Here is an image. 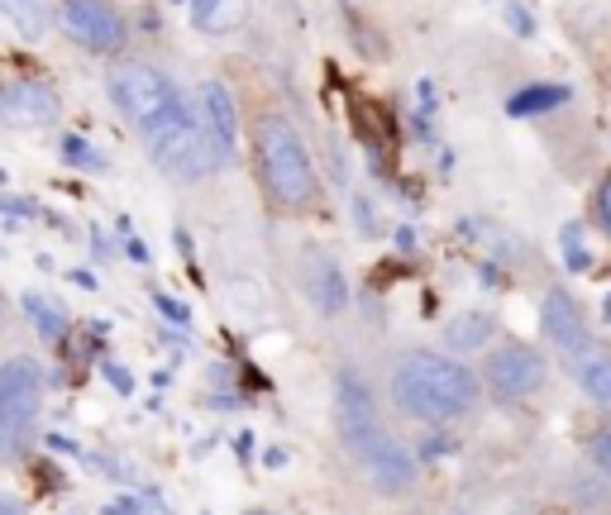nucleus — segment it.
Returning a JSON list of instances; mask_svg holds the SVG:
<instances>
[{
  "label": "nucleus",
  "instance_id": "f3484780",
  "mask_svg": "<svg viewBox=\"0 0 611 515\" xmlns=\"http://www.w3.org/2000/svg\"><path fill=\"white\" fill-rule=\"evenodd\" d=\"M574 373H578V387L588 391L597 406H611V353L588 349V353H583V359L574 363Z\"/></svg>",
  "mask_w": 611,
  "mask_h": 515
},
{
  "label": "nucleus",
  "instance_id": "412c9836",
  "mask_svg": "<svg viewBox=\"0 0 611 515\" xmlns=\"http://www.w3.org/2000/svg\"><path fill=\"white\" fill-rule=\"evenodd\" d=\"M564 258H568V268H588V254H583V230H578V224H568V230H564Z\"/></svg>",
  "mask_w": 611,
  "mask_h": 515
},
{
  "label": "nucleus",
  "instance_id": "2eb2a0df",
  "mask_svg": "<svg viewBox=\"0 0 611 515\" xmlns=\"http://www.w3.org/2000/svg\"><path fill=\"white\" fill-rule=\"evenodd\" d=\"M492 329H497V320L483 311H463V315H454V320L445 325V343L454 353H473V349H483V343L492 339Z\"/></svg>",
  "mask_w": 611,
  "mask_h": 515
},
{
  "label": "nucleus",
  "instance_id": "c85d7f7f",
  "mask_svg": "<svg viewBox=\"0 0 611 515\" xmlns=\"http://www.w3.org/2000/svg\"><path fill=\"white\" fill-rule=\"evenodd\" d=\"M249 515H272V511H249Z\"/></svg>",
  "mask_w": 611,
  "mask_h": 515
},
{
  "label": "nucleus",
  "instance_id": "ddd939ff",
  "mask_svg": "<svg viewBox=\"0 0 611 515\" xmlns=\"http://www.w3.org/2000/svg\"><path fill=\"white\" fill-rule=\"evenodd\" d=\"M306 282H310V301H316V311H325V315H340V311H344L349 286H344L340 262H334L330 254H310V262H306Z\"/></svg>",
  "mask_w": 611,
  "mask_h": 515
},
{
  "label": "nucleus",
  "instance_id": "6ab92c4d",
  "mask_svg": "<svg viewBox=\"0 0 611 515\" xmlns=\"http://www.w3.org/2000/svg\"><path fill=\"white\" fill-rule=\"evenodd\" d=\"M24 311L34 315V325H38V335H44V339H58V335H62V311L48 306V301L38 296V292L24 296Z\"/></svg>",
  "mask_w": 611,
  "mask_h": 515
},
{
  "label": "nucleus",
  "instance_id": "a211bd4d",
  "mask_svg": "<svg viewBox=\"0 0 611 515\" xmlns=\"http://www.w3.org/2000/svg\"><path fill=\"white\" fill-rule=\"evenodd\" d=\"M568 96H574V91L559 86V82H536V86L516 91V96L506 101V115H544V110H559Z\"/></svg>",
  "mask_w": 611,
  "mask_h": 515
},
{
  "label": "nucleus",
  "instance_id": "6e6552de",
  "mask_svg": "<svg viewBox=\"0 0 611 515\" xmlns=\"http://www.w3.org/2000/svg\"><path fill=\"white\" fill-rule=\"evenodd\" d=\"M544 377H550V367L536 349H526V343H506L487 359V387L506 396V401H521V396H536L544 387Z\"/></svg>",
  "mask_w": 611,
  "mask_h": 515
},
{
  "label": "nucleus",
  "instance_id": "bb28decb",
  "mask_svg": "<svg viewBox=\"0 0 611 515\" xmlns=\"http://www.w3.org/2000/svg\"><path fill=\"white\" fill-rule=\"evenodd\" d=\"M106 373H110V382H115V387H120V391H129V377L120 373V367H115V363H106Z\"/></svg>",
  "mask_w": 611,
  "mask_h": 515
},
{
  "label": "nucleus",
  "instance_id": "c756f323",
  "mask_svg": "<svg viewBox=\"0 0 611 515\" xmlns=\"http://www.w3.org/2000/svg\"><path fill=\"white\" fill-rule=\"evenodd\" d=\"M449 515H463V511H449Z\"/></svg>",
  "mask_w": 611,
  "mask_h": 515
},
{
  "label": "nucleus",
  "instance_id": "9b49d317",
  "mask_svg": "<svg viewBox=\"0 0 611 515\" xmlns=\"http://www.w3.org/2000/svg\"><path fill=\"white\" fill-rule=\"evenodd\" d=\"M544 335L559 353H568V359H583L588 353V325H583V311L568 301V292H550L544 296Z\"/></svg>",
  "mask_w": 611,
  "mask_h": 515
},
{
  "label": "nucleus",
  "instance_id": "423d86ee",
  "mask_svg": "<svg viewBox=\"0 0 611 515\" xmlns=\"http://www.w3.org/2000/svg\"><path fill=\"white\" fill-rule=\"evenodd\" d=\"M349 448H354L363 478H368L378 492H407V487L415 482V458L411 448H401V440H392L383 425H368L359 430L354 440H344Z\"/></svg>",
  "mask_w": 611,
  "mask_h": 515
},
{
  "label": "nucleus",
  "instance_id": "20e7f679",
  "mask_svg": "<svg viewBox=\"0 0 611 515\" xmlns=\"http://www.w3.org/2000/svg\"><path fill=\"white\" fill-rule=\"evenodd\" d=\"M44 415V373L34 359L0 363V458H20Z\"/></svg>",
  "mask_w": 611,
  "mask_h": 515
},
{
  "label": "nucleus",
  "instance_id": "0eeeda50",
  "mask_svg": "<svg viewBox=\"0 0 611 515\" xmlns=\"http://www.w3.org/2000/svg\"><path fill=\"white\" fill-rule=\"evenodd\" d=\"M58 24L91 52L125 48V15L110 5V0H62Z\"/></svg>",
  "mask_w": 611,
  "mask_h": 515
},
{
  "label": "nucleus",
  "instance_id": "dca6fc26",
  "mask_svg": "<svg viewBox=\"0 0 611 515\" xmlns=\"http://www.w3.org/2000/svg\"><path fill=\"white\" fill-rule=\"evenodd\" d=\"M0 15L20 30V38H44L54 24V5L48 0H0Z\"/></svg>",
  "mask_w": 611,
  "mask_h": 515
},
{
  "label": "nucleus",
  "instance_id": "9d476101",
  "mask_svg": "<svg viewBox=\"0 0 611 515\" xmlns=\"http://www.w3.org/2000/svg\"><path fill=\"white\" fill-rule=\"evenodd\" d=\"M197 115H201V129H205V134H211V143H215V153L230 157L234 143H239V110H234L230 91L220 86V82H205V86L197 91Z\"/></svg>",
  "mask_w": 611,
  "mask_h": 515
},
{
  "label": "nucleus",
  "instance_id": "39448f33",
  "mask_svg": "<svg viewBox=\"0 0 611 515\" xmlns=\"http://www.w3.org/2000/svg\"><path fill=\"white\" fill-rule=\"evenodd\" d=\"M106 91H110L115 110H120L134 129H144V134L163 120V115H173L181 105V91L173 86V77L158 72L153 62H139V58L115 62L106 77Z\"/></svg>",
  "mask_w": 611,
  "mask_h": 515
},
{
  "label": "nucleus",
  "instance_id": "b1692460",
  "mask_svg": "<svg viewBox=\"0 0 611 515\" xmlns=\"http://www.w3.org/2000/svg\"><path fill=\"white\" fill-rule=\"evenodd\" d=\"M158 306H163V315L173 325H187V306H181V301H173V296H158Z\"/></svg>",
  "mask_w": 611,
  "mask_h": 515
},
{
  "label": "nucleus",
  "instance_id": "a878e982",
  "mask_svg": "<svg viewBox=\"0 0 611 515\" xmlns=\"http://www.w3.org/2000/svg\"><path fill=\"white\" fill-rule=\"evenodd\" d=\"M0 515H30V511H24L15 496H5V492H0Z\"/></svg>",
  "mask_w": 611,
  "mask_h": 515
},
{
  "label": "nucleus",
  "instance_id": "7ed1b4c3",
  "mask_svg": "<svg viewBox=\"0 0 611 515\" xmlns=\"http://www.w3.org/2000/svg\"><path fill=\"white\" fill-rule=\"evenodd\" d=\"M144 143H149V157L158 163V172L173 182H201L205 172L220 163L211 134L201 129V115L191 110L187 101H181L173 115H163V120L144 134Z\"/></svg>",
  "mask_w": 611,
  "mask_h": 515
},
{
  "label": "nucleus",
  "instance_id": "f03ea898",
  "mask_svg": "<svg viewBox=\"0 0 611 515\" xmlns=\"http://www.w3.org/2000/svg\"><path fill=\"white\" fill-rule=\"evenodd\" d=\"M254 157H258V177H263L268 196L282 210H306L316 201V191H320L316 163H310L302 134L287 120L272 115V120L254 129Z\"/></svg>",
  "mask_w": 611,
  "mask_h": 515
},
{
  "label": "nucleus",
  "instance_id": "1a4fd4ad",
  "mask_svg": "<svg viewBox=\"0 0 611 515\" xmlns=\"http://www.w3.org/2000/svg\"><path fill=\"white\" fill-rule=\"evenodd\" d=\"M0 120L15 129H38L58 120V96L44 82H10L0 86Z\"/></svg>",
  "mask_w": 611,
  "mask_h": 515
},
{
  "label": "nucleus",
  "instance_id": "f8f14e48",
  "mask_svg": "<svg viewBox=\"0 0 611 515\" xmlns=\"http://www.w3.org/2000/svg\"><path fill=\"white\" fill-rule=\"evenodd\" d=\"M334 425H340L344 440H354L359 430L378 425V415H373V391H368V382L354 377V373H340V377H334Z\"/></svg>",
  "mask_w": 611,
  "mask_h": 515
},
{
  "label": "nucleus",
  "instance_id": "cd10ccee",
  "mask_svg": "<svg viewBox=\"0 0 611 515\" xmlns=\"http://www.w3.org/2000/svg\"><path fill=\"white\" fill-rule=\"evenodd\" d=\"M5 315H10V306H5V296H0V325H5Z\"/></svg>",
  "mask_w": 611,
  "mask_h": 515
},
{
  "label": "nucleus",
  "instance_id": "5701e85b",
  "mask_svg": "<svg viewBox=\"0 0 611 515\" xmlns=\"http://www.w3.org/2000/svg\"><path fill=\"white\" fill-rule=\"evenodd\" d=\"M597 220H602V230L611 234V172L602 177V187H597Z\"/></svg>",
  "mask_w": 611,
  "mask_h": 515
},
{
  "label": "nucleus",
  "instance_id": "aec40b11",
  "mask_svg": "<svg viewBox=\"0 0 611 515\" xmlns=\"http://www.w3.org/2000/svg\"><path fill=\"white\" fill-rule=\"evenodd\" d=\"M62 153H68L72 167H86V172H101V167H106V157L91 149V143H82V139H62Z\"/></svg>",
  "mask_w": 611,
  "mask_h": 515
},
{
  "label": "nucleus",
  "instance_id": "f257e3e1",
  "mask_svg": "<svg viewBox=\"0 0 611 515\" xmlns=\"http://www.w3.org/2000/svg\"><path fill=\"white\" fill-rule=\"evenodd\" d=\"M392 401L411 420H459L478 406V377L439 353H411L392 373Z\"/></svg>",
  "mask_w": 611,
  "mask_h": 515
},
{
  "label": "nucleus",
  "instance_id": "4be33fe9",
  "mask_svg": "<svg viewBox=\"0 0 611 515\" xmlns=\"http://www.w3.org/2000/svg\"><path fill=\"white\" fill-rule=\"evenodd\" d=\"M592 464H597V468H602L607 478H611V430H602V434H597V440H592Z\"/></svg>",
  "mask_w": 611,
  "mask_h": 515
},
{
  "label": "nucleus",
  "instance_id": "4468645a",
  "mask_svg": "<svg viewBox=\"0 0 611 515\" xmlns=\"http://www.w3.org/2000/svg\"><path fill=\"white\" fill-rule=\"evenodd\" d=\"M191 20L201 34H230L249 20V0H191Z\"/></svg>",
  "mask_w": 611,
  "mask_h": 515
},
{
  "label": "nucleus",
  "instance_id": "393cba45",
  "mask_svg": "<svg viewBox=\"0 0 611 515\" xmlns=\"http://www.w3.org/2000/svg\"><path fill=\"white\" fill-rule=\"evenodd\" d=\"M512 30H516V34H530V30H536V24H530V15H526V10H512Z\"/></svg>",
  "mask_w": 611,
  "mask_h": 515
}]
</instances>
